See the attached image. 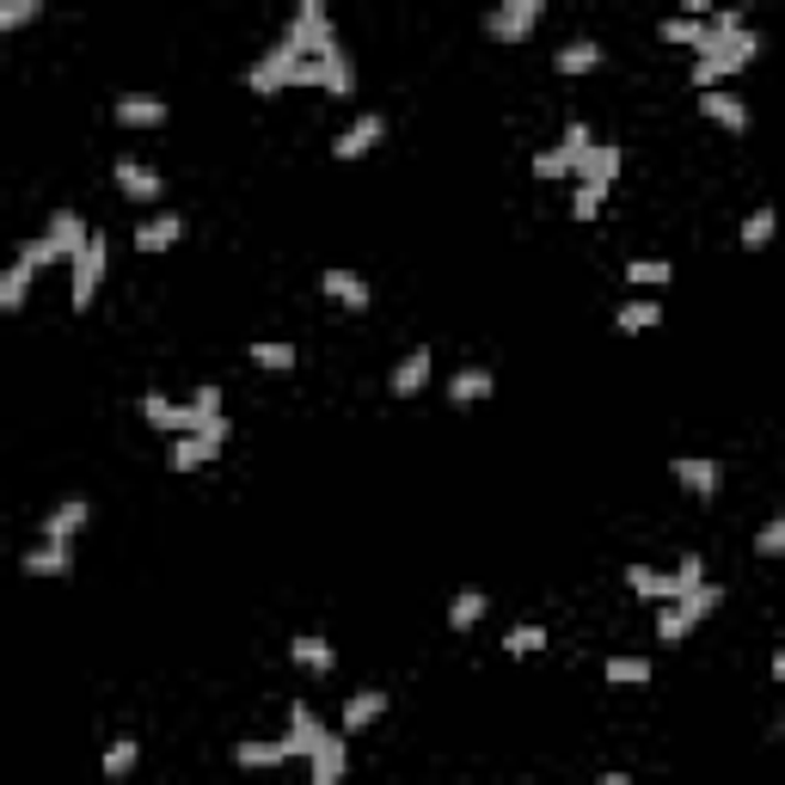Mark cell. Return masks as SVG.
Returning a JSON list of instances; mask_svg holds the SVG:
<instances>
[{"label": "cell", "instance_id": "obj_6", "mask_svg": "<svg viewBox=\"0 0 785 785\" xmlns=\"http://www.w3.org/2000/svg\"><path fill=\"white\" fill-rule=\"evenodd\" d=\"M44 246H49V258H56V264H62V258L74 264L80 252L93 246V228H86V221H80L74 209H62V216H49V228H44Z\"/></svg>", "mask_w": 785, "mask_h": 785}, {"label": "cell", "instance_id": "obj_47", "mask_svg": "<svg viewBox=\"0 0 785 785\" xmlns=\"http://www.w3.org/2000/svg\"><path fill=\"white\" fill-rule=\"evenodd\" d=\"M596 785H632V780H626V773H601Z\"/></svg>", "mask_w": 785, "mask_h": 785}, {"label": "cell", "instance_id": "obj_29", "mask_svg": "<svg viewBox=\"0 0 785 785\" xmlns=\"http://www.w3.org/2000/svg\"><path fill=\"white\" fill-rule=\"evenodd\" d=\"M32 277H37V264H25V258L7 264V277H0V308H7V313L25 308V295H32Z\"/></svg>", "mask_w": 785, "mask_h": 785}, {"label": "cell", "instance_id": "obj_10", "mask_svg": "<svg viewBox=\"0 0 785 785\" xmlns=\"http://www.w3.org/2000/svg\"><path fill=\"white\" fill-rule=\"evenodd\" d=\"M626 589L638 601H657V608H669V601H681L676 589V570H650V565H626Z\"/></svg>", "mask_w": 785, "mask_h": 785}, {"label": "cell", "instance_id": "obj_33", "mask_svg": "<svg viewBox=\"0 0 785 785\" xmlns=\"http://www.w3.org/2000/svg\"><path fill=\"white\" fill-rule=\"evenodd\" d=\"M718 601H724V589H718V584H700V589H688V596H681L676 608H681V620H688V626H700V620H706L712 608H718Z\"/></svg>", "mask_w": 785, "mask_h": 785}, {"label": "cell", "instance_id": "obj_21", "mask_svg": "<svg viewBox=\"0 0 785 785\" xmlns=\"http://www.w3.org/2000/svg\"><path fill=\"white\" fill-rule=\"evenodd\" d=\"M614 325L626 332V338H638V332H650V325H662V301L657 295H632V301H620Z\"/></svg>", "mask_w": 785, "mask_h": 785}, {"label": "cell", "instance_id": "obj_48", "mask_svg": "<svg viewBox=\"0 0 785 785\" xmlns=\"http://www.w3.org/2000/svg\"><path fill=\"white\" fill-rule=\"evenodd\" d=\"M773 681H780V688H785V650H780V657H773Z\"/></svg>", "mask_w": 785, "mask_h": 785}, {"label": "cell", "instance_id": "obj_41", "mask_svg": "<svg viewBox=\"0 0 785 785\" xmlns=\"http://www.w3.org/2000/svg\"><path fill=\"white\" fill-rule=\"evenodd\" d=\"M601 197H608V185H577V197H570V216H577V221H596V216H601Z\"/></svg>", "mask_w": 785, "mask_h": 785}, {"label": "cell", "instance_id": "obj_15", "mask_svg": "<svg viewBox=\"0 0 785 785\" xmlns=\"http://www.w3.org/2000/svg\"><path fill=\"white\" fill-rule=\"evenodd\" d=\"M111 111H117L124 129H160L166 124V99H154V93H124Z\"/></svg>", "mask_w": 785, "mask_h": 785}, {"label": "cell", "instance_id": "obj_46", "mask_svg": "<svg viewBox=\"0 0 785 785\" xmlns=\"http://www.w3.org/2000/svg\"><path fill=\"white\" fill-rule=\"evenodd\" d=\"M742 19H749V13H742V7H718V13L706 19V25H712V32H718V37H730V32H749Z\"/></svg>", "mask_w": 785, "mask_h": 785}, {"label": "cell", "instance_id": "obj_17", "mask_svg": "<svg viewBox=\"0 0 785 785\" xmlns=\"http://www.w3.org/2000/svg\"><path fill=\"white\" fill-rule=\"evenodd\" d=\"M448 405H478V400H492L497 393V374L492 369H461V374H448Z\"/></svg>", "mask_w": 785, "mask_h": 785}, {"label": "cell", "instance_id": "obj_4", "mask_svg": "<svg viewBox=\"0 0 785 785\" xmlns=\"http://www.w3.org/2000/svg\"><path fill=\"white\" fill-rule=\"evenodd\" d=\"M301 56H289V49H270V56H258V62H252V74H246V86L252 93H282V86H301Z\"/></svg>", "mask_w": 785, "mask_h": 785}, {"label": "cell", "instance_id": "obj_42", "mask_svg": "<svg viewBox=\"0 0 785 785\" xmlns=\"http://www.w3.org/2000/svg\"><path fill=\"white\" fill-rule=\"evenodd\" d=\"M754 553L761 558H785V516H773V522L754 534Z\"/></svg>", "mask_w": 785, "mask_h": 785}, {"label": "cell", "instance_id": "obj_40", "mask_svg": "<svg viewBox=\"0 0 785 785\" xmlns=\"http://www.w3.org/2000/svg\"><path fill=\"white\" fill-rule=\"evenodd\" d=\"M688 620H681V608H676V601H669V608H657V638H662V645H681V638H688Z\"/></svg>", "mask_w": 785, "mask_h": 785}, {"label": "cell", "instance_id": "obj_39", "mask_svg": "<svg viewBox=\"0 0 785 785\" xmlns=\"http://www.w3.org/2000/svg\"><path fill=\"white\" fill-rule=\"evenodd\" d=\"M37 13H44V0H7V7H0V32H19V25H32Z\"/></svg>", "mask_w": 785, "mask_h": 785}, {"label": "cell", "instance_id": "obj_25", "mask_svg": "<svg viewBox=\"0 0 785 785\" xmlns=\"http://www.w3.org/2000/svg\"><path fill=\"white\" fill-rule=\"evenodd\" d=\"M596 148H601V141L589 136V124H584V117H570V124H565V141H558V154L570 160V172H577V178H584V172H589V160H596Z\"/></svg>", "mask_w": 785, "mask_h": 785}, {"label": "cell", "instance_id": "obj_38", "mask_svg": "<svg viewBox=\"0 0 785 785\" xmlns=\"http://www.w3.org/2000/svg\"><path fill=\"white\" fill-rule=\"evenodd\" d=\"M325 93H338V99L356 93V68H350V56H332V62H325Z\"/></svg>", "mask_w": 785, "mask_h": 785}, {"label": "cell", "instance_id": "obj_1", "mask_svg": "<svg viewBox=\"0 0 785 785\" xmlns=\"http://www.w3.org/2000/svg\"><path fill=\"white\" fill-rule=\"evenodd\" d=\"M754 56H761V37H754V32H730V37L712 32V49H706V56H693V93H712L718 80L742 74Z\"/></svg>", "mask_w": 785, "mask_h": 785}, {"label": "cell", "instance_id": "obj_19", "mask_svg": "<svg viewBox=\"0 0 785 785\" xmlns=\"http://www.w3.org/2000/svg\"><path fill=\"white\" fill-rule=\"evenodd\" d=\"M381 136H386V124H381V117L369 111V117H356V124L344 129L338 141H332V154H338V160H362V154H369V148H374Z\"/></svg>", "mask_w": 785, "mask_h": 785}, {"label": "cell", "instance_id": "obj_44", "mask_svg": "<svg viewBox=\"0 0 785 785\" xmlns=\"http://www.w3.org/2000/svg\"><path fill=\"white\" fill-rule=\"evenodd\" d=\"M534 178H570V160L558 148H540L534 154Z\"/></svg>", "mask_w": 785, "mask_h": 785}, {"label": "cell", "instance_id": "obj_2", "mask_svg": "<svg viewBox=\"0 0 785 785\" xmlns=\"http://www.w3.org/2000/svg\"><path fill=\"white\" fill-rule=\"evenodd\" d=\"M221 442H228V417H209V424H197L191 436H178L166 448V466L172 473H197V466H209L221 454Z\"/></svg>", "mask_w": 785, "mask_h": 785}, {"label": "cell", "instance_id": "obj_43", "mask_svg": "<svg viewBox=\"0 0 785 785\" xmlns=\"http://www.w3.org/2000/svg\"><path fill=\"white\" fill-rule=\"evenodd\" d=\"M700 584H706V558H700V553H688V558L676 565V589L688 596V589H700Z\"/></svg>", "mask_w": 785, "mask_h": 785}, {"label": "cell", "instance_id": "obj_24", "mask_svg": "<svg viewBox=\"0 0 785 785\" xmlns=\"http://www.w3.org/2000/svg\"><path fill=\"white\" fill-rule=\"evenodd\" d=\"M553 68L558 74H596L601 68V44L596 37H570L565 49H553Z\"/></svg>", "mask_w": 785, "mask_h": 785}, {"label": "cell", "instance_id": "obj_27", "mask_svg": "<svg viewBox=\"0 0 785 785\" xmlns=\"http://www.w3.org/2000/svg\"><path fill=\"white\" fill-rule=\"evenodd\" d=\"M485 608H492V589H461V596L448 601V626H454V632H473L478 620H485Z\"/></svg>", "mask_w": 785, "mask_h": 785}, {"label": "cell", "instance_id": "obj_13", "mask_svg": "<svg viewBox=\"0 0 785 785\" xmlns=\"http://www.w3.org/2000/svg\"><path fill=\"white\" fill-rule=\"evenodd\" d=\"M393 400H417V393H424V386H430V350H424V344H417V350H405L400 362H393Z\"/></svg>", "mask_w": 785, "mask_h": 785}, {"label": "cell", "instance_id": "obj_14", "mask_svg": "<svg viewBox=\"0 0 785 785\" xmlns=\"http://www.w3.org/2000/svg\"><path fill=\"white\" fill-rule=\"evenodd\" d=\"M700 117H712V124L730 129V136H742V129H749V105H742L737 93H724V86L700 93Z\"/></svg>", "mask_w": 785, "mask_h": 785}, {"label": "cell", "instance_id": "obj_32", "mask_svg": "<svg viewBox=\"0 0 785 785\" xmlns=\"http://www.w3.org/2000/svg\"><path fill=\"white\" fill-rule=\"evenodd\" d=\"M601 676L614 681V688H645V681H650V657H608Z\"/></svg>", "mask_w": 785, "mask_h": 785}, {"label": "cell", "instance_id": "obj_34", "mask_svg": "<svg viewBox=\"0 0 785 785\" xmlns=\"http://www.w3.org/2000/svg\"><path fill=\"white\" fill-rule=\"evenodd\" d=\"M136 761H141V742L136 737H117L105 749V780H129L136 773Z\"/></svg>", "mask_w": 785, "mask_h": 785}, {"label": "cell", "instance_id": "obj_8", "mask_svg": "<svg viewBox=\"0 0 785 785\" xmlns=\"http://www.w3.org/2000/svg\"><path fill=\"white\" fill-rule=\"evenodd\" d=\"M676 485L688 497H700V504H712L718 485H724V466L718 461H700V454H681V461H676Z\"/></svg>", "mask_w": 785, "mask_h": 785}, {"label": "cell", "instance_id": "obj_3", "mask_svg": "<svg viewBox=\"0 0 785 785\" xmlns=\"http://www.w3.org/2000/svg\"><path fill=\"white\" fill-rule=\"evenodd\" d=\"M540 19H546V7H540V0H504V7H492V13H485V32H492L497 44H528Z\"/></svg>", "mask_w": 785, "mask_h": 785}, {"label": "cell", "instance_id": "obj_12", "mask_svg": "<svg viewBox=\"0 0 785 785\" xmlns=\"http://www.w3.org/2000/svg\"><path fill=\"white\" fill-rule=\"evenodd\" d=\"M178 240H185V216H172V209L141 216V228H136V246L141 252H172Z\"/></svg>", "mask_w": 785, "mask_h": 785}, {"label": "cell", "instance_id": "obj_7", "mask_svg": "<svg viewBox=\"0 0 785 785\" xmlns=\"http://www.w3.org/2000/svg\"><path fill=\"white\" fill-rule=\"evenodd\" d=\"M99 282H105V233H93V246H86V252L74 258V313L93 308Z\"/></svg>", "mask_w": 785, "mask_h": 785}, {"label": "cell", "instance_id": "obj_45", "mask_svg": "<svg viewBox=\"0 0 785 785\" xmlns=\"http://www.w3.org/2000/svg\"><path fill=\"white\" fill-rule=\"evenodd\" d=\"M191 412H197V424L221 417V386H197V393H191Z\"/></svg>", "mask_w": 785, "mask_h": 785}, {"label": "cell", "instance_id": "obj_22", "mask_svg": "<svg viewBox=\"0 0 785 785\" xmlns=\"http://www.w3.org/2000/svg\"><path fill=\"white\" fill-rule=\"evenodd\" d=\"M86 516H93V509L80 504V497H68V504H56L44 516V540H56V546H68V540L80 534V528H86Z\"/></svg>", "mask_w": 785, "mask_h": 785}, {"label": "cell", "instance_id": "obj_36", "mask_svg": "<svg viewBox=\"0 0 785 785\" xmlns=\"http://www.w3.org/2000/svg\"><path fill=\"white\" fill-rule=\"evenodd\" d=\"M246 356L258 362V369H270V374L295 369V344H246Z\"/></svg>", "mask_w": 785, "mask_h": 785}, {"label": "cell", "instance_id": "obj_9", "mask_svg": "<svg viewBox=\"0 0 785 785\" xmlns=\"http://www.w3.org/2000/svg\"><path fill=\"white\" fill-rule=\"evenodd\" d=\"M141 417H148L154 430H166V436H191L197 430V412L178 405V400H166V393H141Z\"/></svg>", "mask_w": 785, "mask_h": 785}, {"label": "cell", "instance_id": "obj_23", "mask_svg": "<svg viewBox=\"0 0 785 785\" xmlns=\"http://www.w3.org/2000/svg\"><path fill=\"white\" fill-rule=\"evenodd\" d=\"M289 657L308 669V676H332V662H338V650L325 645L320 632H301V638H289Z\"/></svg>", "mask_w": 785, "mask_h": 785}, {"label": "cell", "instance_id": "obj_28", "mask_svg": "<svg viewBox=\"0 0 785 785\" xmlns=\"http://www.w3.org/2000/svg\"><path fill=\"white\" fill-rule=\"evenodd\" d=\"M68 565H74V553L56 546V540H44V546L25 553V577H68Z\"/></svg>", "mask_w": 785, "mask_h": 785}, {"label": "cell", "instance_id": "obj_30", "mask_svg": "<svg viewBox=\"0 0 785 785\" xmlns=\"http://www.w3.org/2000/svg\"><path fill=\"white\" fill-rule=\"evenodd\" d=\"M233 761H240V767H282V761H289V749H282V742H258V737H246L240 742V749H233Z\"/></svg>", "mask_w": 785, "mask_h": 785}, {"label": "cell", "instance_id": "obj_31", "mask_svg": "<svg viewBox=\"0 0 785 785\" xmlns=\"http://www.w3.org/2000/svg\"><path fill=\"white\" fill-rule=\"evenodd\" d=\"M773 233H780V209H754V216L742 221V252H767Z\"/></svg>", "mask_w": 785, "mask_h": 785}, {"label": "cell", "instance_id": "obj_18", "mask_svg": "<svg viewBox=\"0 0 785 785\" xmlns=\"http://www.w3.org/2000/svg\"><path fill=\"white\" fill-rule=\"evenodd\" d=\"M386 712V688H356L350 700H344V737H356V730H369L374 718Z\"/></svg>", "mask_w": 785, "mask_h": 785}, {"label": "cell", "instance_id": "obj_37", "mask_svg": "<svg viewBox=\"0 0 785 785\" xmlns=\"http://www.w3.org/2000/svg\"><path fill=\"white\" fill-rule=\"evenodd\" d=\"M504 650H509V657H534V650H546V626H509L504 632Z\"/></svg>", "mask_w": 785, "mask_h": 785}, {"label": "cell", "instance_id": "obj_5", "mask_svg": "<svg viewBox=\"0 0 785 785\" xmlns=\"http://www.w3.org/2000/svg\"><path fill=\"white\" fill-rule=\"evenodd\" d=\"M325 737H332V730L320 724V712H313L308 700H295V706H289V737H277V742L289 754H301V761H313V754L325 749Z\"/></svg>", "mask_w": 785, "mask_h": 785}, {"label": "cell", "instance_id": "obj_11", "mask_svg": "<svg viewBox=\"0 0 785 785\" xmlns=\"http://www.w3.org/2000/svg\"><path fill=\"white\" fill-rule=\"evenodd\" d=\"M117 191H124L129 203H160V191H166V178H160L154 166H141V160H117Z\"/></svg>", "mask_w": 785, "mask_h": 785}, {"label": "cell", "instance_id": "obj_35", "mask_svg": "<svg viewBox=\"0 0 785 785\" xmlns=\"http://www.w3.org/2000/svg\"><path fill=\"white\" fill-rule=\"evenodd\" d=\"M669 277H676V270H669V258H632V264H626V282H632V289H662Z\"/></svg>", "mask_w": 785, "mask_h": 785}, {"label": "cell", "instance_id": "obj_20", "mask_svg": "<svg viewBox=\"0 0 785 785\" xmlns=\"http://www.w3.org/2000/svg\"><path fill=\"white\" fill-rule=\"evenodd\" d=\"M320 289L332 295L338 308H350V313H362V308L374 301V295H369V282L356 277V270H325V277H320Z\"/></svg>", "mask_w": 785, "mask_h": 785}, {"label": "cell", "instance_id": "obj_49", "mask_svg": "<svg viewBox=\"0 0 785 785\" xmlns=\"http://www.w3.org/2000/svg\"><path fill=\"white\" fill-rule=\"evenodd\" d=\"M780 737H785V724H780Z\"/></svg>", "mask_w": 785, "mask_h": 785}, {"label": "cell", "instance_id": "obj_26", "mask_svg": "<svg viewBox=\"0 0 785 785\" xmlns=\"http://www.w3.org/2000/svg\"><path fill=\"white\" fill-rule=\"evenodd\" d=\"M657 37H662V44H688V49H700V56L712 49V25H706V19H662Z\"/></svg>", "mask_w": 785, "mask_h": 785}, {"label": "cell", "instance_id": "obj_16", "mask_svg": "<svg viewBox=\"0 0 785 785\" xmlns=\"http://www.w3.org/2000/svg\"><path fill=\"white\" fill-rule=\"evenodd\" d=\"M344 767H350V737H344V730H332V737H325V749L313 754L308 785H338V780H344Z\"/></svg>", "mask_w": 785, "mask_h": 785}]
</instances>
